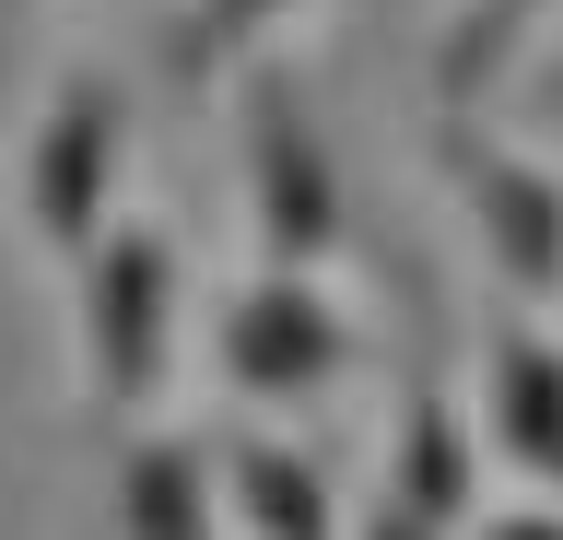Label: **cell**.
Segmentation results:
<instances>
[{
  "instance_id": "1",
  "label": "cell",
  "mask_w": 563,
  "mask_h": 540,
  "mask_svg": "<svg viewBox=\"0 0 563 540\" xmlns=\"http://www.w3.org/2000/svg\"><path fill=\"white\" fill-rule=\"evenodd\" d=\"M70 271H82V399L95 411H141L165 388V364H176L188 258H176L165 223H106Z\"/></svg>"
},
{
  "instance_id": "2",
  "label": "cell",
  "mask_w": 563,
  "mask_h": 540,
  "mask_svg": "<svg viewBox=\"0 0 563 540\" xmlns=\"http://www.w3.org/2000/svg\"><path fill=\"white\" fill-rule=\"evenodd\" d=\"M434 177L457 188V212H470L482 258L505 271V294L517 306H563V177L552 165L493 142L482 107H434Z\"/></svg>"
},
{
  "instance_id": "3",
  "label": "cell",
  "mask_w": 563,
  "mask_h": 540,
  "mask_svg": "<svg viewBox=\"0 0 563 540\" xmlns=\"http://www.w3.org/2000/svg\"><path fill=\"white\" fill-rule=\"evenodd\" d=\"M246 223L271 271H317L341 247V153L294 71H246Z\"/></svg>"
},
{
  "instance_id": "4",
  "label": "cell",
  "mask_w": 563,
  "mask_h": 540,
  "mask_svg": "<svg viewBox=\"0 0 563 540\" xmlns=\"http://www.w3.org/2000/svg\"><path fill=\"white\" fill-rule=\"evenodd\" d=\"M118 165H130L118 82L70 71L59 95H47V118H35V142H24V223H35L47 258H82L106 223H118Z\"/></svg>"
},
{
  "instance_id": "5",
  "label": "cell",
  "mask_w": 563,
  "mask_h": 540,
  "mask_svg": "<svg viewBox=\"0 0 563 540\" xmlns=\"http://www.w3.org/2000/svg\"><path fill=\"white\" fill-rule=\"evenodd\" d=\"M341 376V318L306 271H258V283L223 306V388L258 399V411H294Z\"/></svg>"
},
{
  "instance_id": "6",
  "label": "cell",
  "mask_w": 563,
  "mask_h": 540,
  "mask_svg": "<svg viewBox=\"0 0 563 540\" xmlns=\"http://www.w3.org/2000/svg\"><path fill=\"white\" fill-rule=\"evenodd\" d=\"M470 505H482V447L457 423V388L422 364L411 399H399V470H387V494H376V529L422 540V529H457Z\"/></svg>"
},
{
  "instance_id": "7",
  "label": "cell",
  "mask_w": 563,
  "mask_h": 540,
  "mask_svg": "<svg viewBox=\"0 0 563 540\" xmlns=\"http://www.w3.org/2000/svg\"><path fill=\"white\" fill-rule=\"evenodd\" d=\"M482 423L505 447V470L563 494V341L540 318H493L482 341Z\"/></svg>"
},
{
  "instance_id": "8",
  "label": "cell",
  "mask_w": 563,
  "mask_h": 540,
  "mask_svg": "<svg viewBox=\"0 0 563 540\" xmlns=\"http://www.w3.org/2000/svg\"><path fill=\"white\" fill-rule=\"evenodd\" d=\"M552 12H563V0H457L446 36H434V107H482Z\"/></svg>"
},
{
  "instance_id": "9",
  "label": "cell",
  "mask_w": 563,
  "mask_h": 540,
  "mask_svg": "<svg viewBox=\"0 0 563 540\" xmlns=\"http://www.w3.org/2000/svg\"><path fill=\"white\" fill-rule=\"evenodd\" d=\"M118 529H141V540L211 529V447L200 434H153V447L118 459Z\"/></svg>"
},
{
  "instance_id": "10",
  "label": "cell",
  "mask_w": 563,
  "mask_h": 540,
  "mask_svg": "<svg viewBox=\"0 0 563 540\" xmlns=\"http://www.w3.org/2000/svg\"><path fill=\"white\" fill-rule=\"evenodd\" d=\"M223 482H235V517L271 540H317L329 529V482H317L294 447H271V434H235L223 447Z\"/></svg>"
},
{
  "instance_id": "11",
  "label": "cell",
  "mask_w": 563,
  "mask_h": 540,
  "mask_svg": "<svg viewBox=\"0 0 563 540\" xmlns=\"http://www.w3.org/2000/svg\"><path fill=\"white\" fill-rule=\"evenodd\" d=\"M294 0H176V24H165V82H211V71H235L246 47L271 36Z\"/></svg>"
},
{
  "instance_id": "12",
  "label": "cell",
  "mask_w": 563,
  "mask_h": 540,
  "mask_svg": "<svg viewBox=\"0 0 563 540\" xmlns=\"http://www.w3.org/2000/svg\"><path fill=\"white\" fill-rule=\"evenodd\" d=\"M24 24H35V0H0V82H12V47H24Z\"/></svg>"
}]
</instances>
